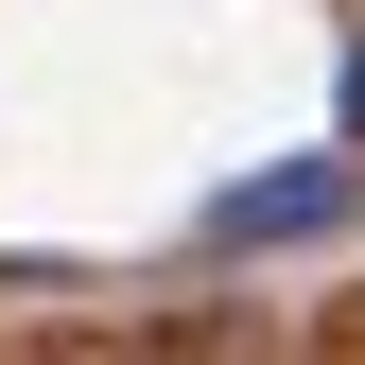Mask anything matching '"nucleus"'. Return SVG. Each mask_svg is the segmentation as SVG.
<instances>
[{
  "label": "nucleus",
  "instance_id": "1",
  "mask_svg": "<svg viewBox=\"0 0 365 365\" xmlns=\"http://www.w3.org/2000/svg\"><path fill=\"white\" fill-rule=\"evenodd\" d=\"M331 192H348V174H331V157H296V174H261V192H226V209H209V244H279V226H313Z\"/></svg>",
  "mask_w": 365,
  "mask_h": 365
}]
</instances>
